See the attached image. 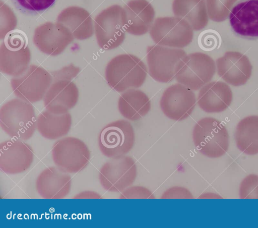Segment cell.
Returning a JSON list of instances; mask_svg holds the SVG:
<instances>
[{"label":"cell","mask_w":258,"mask_h":228,"mask_svg":"<svg viewBox=\"0 0 258 228\" xmlns=\"http://www.w3.org/2000/svg\"><path fill=\"white\" fill-rule=\"evenodd\" d=\"M105 75L108 84L121 92L141 87L146 79L147 68L139 58L124 53L114 57L108 63Z\"/></svg>","instance_id":"1"},{"label":"cell","mask_w":258,"mask_h":228,"mask_svg":"<svg viewBox=\"0 0 258 228\" xmlns=\"http://www.w3.org/2000/svg\"><path fill=\"white\" fill-rule=\"evenodd\" d=\"M37 118L31 103L19 98L7 101L0 109L1 127L13 139H30L36 129Z\"/></svg>","instance_id":"2"},{"label":"cell","mask_w":258,"mask_h":228,"mask_svg":"<svg viewBox=\"0 0 258 228\" xmlns=\"http://www.w3.org/2000/svg\"><path fill=\"white\" fill-rule=\"evenodd\" d=\"M229 138L225 126L212 117L198 121L192 131V140L197 150L210 158H218L227 152Z\"/></svg>","instance_id":"3"},{"label":"cell","mask_w":258,"mask_h":228,"mask_svg":"<svg viewBox=\"0 0 258 228\" xmlns=\"http://www.w3.org/2000/svg\"><path fill=\"white\" fill-rule=\"evenodd\" d=\"M31 52L25 34L19 30L9 32L0 46V71L5 74L18 77L29 67Z\"/></svg>","instance_id":"4"},{"label":"cell","mask_w":258,"mask_h":228,"mask_svg":"<svg viewBox=\"0 0 258 228\" xmlns=\"http://www.w3.org/2000/svg\"><path fill=\"white\" fill-rule=\"evenodd\" d=\"M126 13L115 5L101 11L94 20V32L98 45L105 50L118 47L125 38Z\"/></svg>","instance_id":"5"},{"label":"cell","mask_w":258,"mask_h":228,"mask_svg":"<svg viewBox=\"0 0 258 228\" xmlns=\"http://www.w3.org/2000/svg\"><path fill=\"white\" fill-rule=\"evenodd\" d=\"M193 31L190 25L183 19L166 17L156 18L149 32L157 44L182 48L191 42Z\"/></svg>","instance_id":"6"},{"label":"cell","mask_w":258,"mask_h":228,"mask_svg":"<svg viewBox=\"0 0 258 228\" xmlns=\"http://www.w3.org/2000/svg\"><path fill=\"white\" fill-rule=\"evenodd\" d=\"M55 165L68 173H76L89 164L91 154L89 148L81 139L66 137L56 141L51 150Z\"/></svg>","instance_id":"7"},{"label":"cell","mask_w":258,"mask_h":228,"mask_svg":"<svg viewBox=\"0 0 258 228\" xmlns=\"http://www.w3.org/2000/svg\"><path fill=\"white\" fill-rule=\"evenodd\" d=\"M215 72L216 65L212 58L202 52H193L182 59L175 79L189 89L197 90L209 83Z\"/></svg>","instance_id":"8"},{"label":"cell","mask_w":258,"mask_h":228,"mask_svg":"<svg viewBox=\"0 0 258 228\" xmlns=\"http://www.w3.org/2000/svg\"><path fill=\"white\" fill-rule=\"evenodd\" d=\"M135 140V132L130 122L118 120L102 129L98 142L102 154L111 158L127 154L133 148Z\"/></svg>","instance_id":"9"},{"label":"cell","mask_w":258,"mask_h":228,"mask_svg":"<svg viewBox=\"0 0 258 228\" xmlns=\"http://www.w3.org/2000/svg\"><path fill=\"white\" fill-rule=\"evenodd\" d=\"M187 55L182 49L160 45L149 46L147 59L150 76L156 81L167 83L175 79L182 59Z\"/></svg>","instance_id":"10"},{"label":"cell","mask_w":258,"mask_h":228,"mask_svg":"<svg viewBox=\"0 0 258 228\" xmlns=\"http://www.w3.org/2000/svg\"><path fill=\"white\" fill-rule=\"evenodd\" d=\"M52 82L51 73L41 66L31 65L22 75L11 79V86L18 98L35 103L43 99Z\"/></svg>","instance_id":"11"},{"label":"cell","mask_w":258,"mask_h":228,"mask_svg":"<svg viewBox=\"0 0 258 228\" xmlns=\"http://www.w3.org/2000/svg\"><path fill=\"white\" fill-rule=\"evenodd\" d=\"M137 175L135 160L122 155L111 158L103 164L99 172V180L105 190L120 192L133 184Z\"/></svg>","instance_id":"12"},{"label":"cell","mask_w":258,"mask_h":228,"mask_svg":"<svg viewBox=\"0 0 258 228\" xmlns=\"http://www.w3.org/2000/svg\"><path fill=\"white\" fill-rule=\"evenodd\" d=\"M196 103L192 90L180 83L168 87L163 93L160 100L161 109L168 118L180 121L192 113Z\"/></svg>","instance_id":"13"},{"label":"cell","mask_w":258,"mask_h":228,"mask_svg":"<svg viewBox=\"0 0 258 228\" xmlns=\"http://www.w3.org/2000/svg\"><path fill=\"white\" fill-rule=\"evenodd\" d=\"M71 31L62 24L46 22L37 27L33 40L41 52L51 56H56L63 52L74 40Z\"/></svg>","instance_id":"14"},{"label":"cell","mask_w":258,"mask_h":228,"mask_svg":"<svg viewBox=\"0 0 258 228\" xmlns=\"http://www.w3.org/2000/svg\"><path fill=\"white\" fill-rule=\"evenodd\" d=\"M32 148L23 140L11 139L0 144V168L9 175L21 174L33 163Z\"/></svg>","instance_id":"15"},{"label":"cell","mask_w":258,"mask_h":228,"mask_svg":"<svg viewBox=\"0 0 258 228\" xmlns=\"http://www.w3.org/2000/svg\"><path fill=\"white\" fill-rule=\"evenodd\" d=\"M79 90L71 80L53 81L47 91L43 103L46 110L56 115L69 112L77 104Z\"/></svg>","instance_id":"16"},{"label":"cell","mask_w":258,"mask_h":228,"mask_svg":"<svg viewBox=\"0 0 258 228\" xmlns=\"http://www.w3.org/2000/svg\"><path fill=\"white\" fill-rule=\"evenodd\" d=\"M71 176L58 167L49 166L44 169L36 180V189L44 199H62L70 192Z\"/></svg>","instance_id":"17"},{"label":"cell","mask_w":258,"mask_h":228,"mask_svg":"<svg viewBox=\"0 0 258 228\" xmlns=\"http://www.w3.org/2000/svg\"><path fill=\"white\" fill-rule=\"evenodd\" d=\"M217 73L225 81L234 86L244 84L250 78L252 66L248 59L237 52H228L216 61Z\"/></svg>","instance_id":"18"},{"label":"cell","mask_w":258,"mask_h":228,"mask_svg":"<svg viewBox=\"0 0 258 228\" xmlns=\"http://www.w3.org/2000/svg\"><path fill=\"white\" fill-rule=\"evenodd\" d=\"M229 19L237 34L258 37V0H246L238 3L232 8Z\"/></svg>","instance_id":"19"},{"label":"cell","mask_w":258,"mask_h":228,"mask_svg":"<svg viewBox=\"0 0 258 228\" xmlns=\"http://www.w3.org/2000/svg\"><path fill=\"white\" fill-rule=\"evenodd\" d=\"M232 98V91L226 83L212 81L200 89L197 102L204 111L217 113L226 109L231 104Z\"/></svg>","instance_id":"20"},{"label":"cell","mask_w":258,"mask_h":228,"mask_svg":"<svg viewBox=\"0 0 258 228\" xmlns=\"http://www.w3.org/2000/svg\"><path fill=\"white\" fill-rule=\"evenodd\" d=\"M126 13L125 30L140 36L150 30L154 21L155 11L147 0H132L124 7Z\"/></svg>","instance_id":"21"},{"label":"cell","mask_w":258,"mask_h":228,"mask_svg":"<svg viewBox=\"0 0 258 228\" xmlns=\"http://www.w3.org/2000/svg\"><path fill=\"white\" fill-rule=\"evenodd\" d=\"M57 22L67 27L78 40L89 38L94 32L91 15L83 8L72 6L66 8L58 15Z\"/></svg>","instance_id":"22"},{"label":"cell","mask_w":258,"mask_h":228,"mask_svg":"<svg viewBox=\"0 0 258 228\" xmlns=\"http://www.w3.org/2000/svg\"><path fill=\"white\" fill-rule=\"evenodd\" d=\"M151 103L148 96L142 91L131 89L119 97L118 108L125 118L134 121L145 117L150 111Z\"/></svg>","instance_id":"23"},{"label":"cell","mask_w":258,"mask_h":228,"mask_svg":"<svg viewBox=\"0 0 258 228\" xmlns=\"http://www.w3.org/2000/svg\"><path fill=\"white\" fill-rule=\"evenodd\" d=\"M72 124V118L70 113L56 115L46 110L38 116L36 129L44 138L56 140L69 133Z\"/></svg>","instance_id":"24"},{"label":"cell","mask_w":258,"mask_h":228,"mask_svg":"<svg viewBox=\"0 0 258 228\" xmlns=\"http://www.w3.org/2000/svg\"><path fill=\"white\" fill-rule=\"evenodd\" d=\"M237 147L247 155L258 153V116L244 118L237 124L234 134Z\"/></svg>","instance_id":"25"},{"label":"cell","mask_w":258,"mask_h":228,"mask_svg":"<svg viewBox=\"0 0 258 228\" xmlns=\"http://www.w3.org/2000/svg\"><path fill=\"white\" fill-rule=\"evenodd\" d=\"M172 10L175 17L186 21L194 30L202 29L207 23L204 0H174Z\"/></svg>","instance_id":"26"},{"label":"cell","mask_w":258,"mask_h":228,"mask_svg":"<svg viewBox=\"0 0 258 228\" xmlns=\"http://www.w3.org/2000/svg\"><path fill=\"white\" fill-rule=\"evenodd\" d=\"M56 0H12L16 8L27 14L40 13L50 8Z\"/></svg>","instance_id":"27"},{"label":"cell","mask_w":258,"mask_h":228,"mask_svg":"<svg viewBox=\"0 0 258 228\" xmlns=\"http://www.w3.org/2000/svg\"><path fill=\"white\" fill-rule=\"evenodd\" d=\"M241 199H258V175L251 174L241 182L239 188Z\"/></svg>","instance_id":"28"},{"label":"cell","mask_w":258,"mask_h":228,"mask_svg":"<svg viewBox=\"0 0 258 228\" xmlns=\"http://www.w3.org/2000/svg\"><path fill=\"white\" fill-rule=\"evenodd\" d=\"M17 26V19L13 12L5 4L1 2L0 37L2 39Z\"/></svg>","instance_id":"29"},{"label":"cell","mask_w":258,"mask_h":228,"mask_svg":"<svg viewBox=\"0 0 258 228\" xmlns=\"http://www.w3.org/2000/svg\"><path fill=\"white\" fill-rule=\"evenodd\" d=\"M120 199H155L153 193L146 187L141 186L129 187L121 192Z\"/></svg>","instance_id":"30"},{"label":"cell","mask_w":258,"mask_h":228,"mask_svg":"<svg viewBox=\"0 0 258 228\" xmlns=\"http://www.w3.org/2000/svg\"><path fill=\"white\" fill-rule=\"evenodd\" d=\"M80 72L79 67L71 64L51 73L53 81L59 80H72Z\"/></svg>","instance_id":"31"},{"label":"cell","mask_w":258,"mask_h":228,"mask_svg":"<svg viewBox=\"0 0 258 228\" xmlns=\"http://www.w3.org/2000/svg\"><path fill=\"white\" fill-rule=\"evenodd\" d=\"M161 199H192L191 193L187 189L179 186L172 187L165 191Z\"/></svg>","instance_id":"32"},{"label":"cell","mask_w":258,"mask_h":228,"mask_svg":"<svg viewBox=\"0 0 258 228\" xmlns=\"http://www.w3.org/2000/svg\"><path fill=\"white\" fill-rule=\"evenodd\" d=\"M101 198V196L98 193L90 191L81 192L74 197V198L76 199H100Z\"/></svg>","instance_id":"33"}]
</instances>
